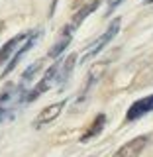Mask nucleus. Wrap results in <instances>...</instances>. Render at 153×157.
<instances>
[{"label": "nucleus", "mask_w": 153, "mask_h": 157, "mask_svg": "<svg viewBox=\"0 0 153 157\" xmlns=\"http://www.w3.org/2000/svg\"><path fill=\"white\" fill-rule=\"evenodd\" d=\"M118 32H120V18H116L114 22H112L110 26H108V29H106V32H104V33L100 36V39H96V41H94V43H92L90 47L86 49V53L82 55L81 63H86V61H90L92 57H96L98 53H100L102 49H104V47L108 45V43H110L112 39L116 37V33H118Z\"/></svg>", "instance_id": "nucleus-1"}, {"label": "nucleus", "mask_w": 153, "mask_h": 157, "mask_svg": "<svg viewBox=\"0 0 153 157\" xmlns=\"http://www.w3.org/2000/svg\"><path fill=\"white\" fill-rule=\"evenodd\" d=\"M39 37H41V29H37V32H33V33H28V37L24 39V45L20 47V49H16V51H14V55L10 57V61L6 63V67H4V71H2V78H4V77H8L10 73H12L14 69L18 67V63L22 61L24 55H26L29 49H32V47L37 43V39H39Z\"/></svg>", "instance_id": "nucleus-2"}, {"label": "nucleus", "mask_w": 153, "mask_h": 157, "mask_svg": "<svg viewBox=\"0 0 153 157\" xmlns=\"http://www.w3.org/2000/svg\"><path fill=\"white\" fill-rule=\"evenodd\" d=\"M57 71H59L57 65L49 67L47 71H45V75L41 77V81L36 85V88H32L29 92H26V96H24V102H33L37 96H41L43 92H47L49 88H51V82L55 81V77H57Z\"/></svg>", "instance_id": "nucleus-3"}, {"label": "nucleus", "mask_w": 153, "mask_h": 157, "mask_svg": "<svg viewBox=\"0 0 153 157\" xmlns=\"http://www.w3.org/2000/svg\"><path fill=\"white\" fill-rule=\"evenodd\" d=\"M149 112H153V94L145 96V98H140V100H136L134 104L128 108L126 118H128L130 122H134V120H140L141 116L149 114Z\"/></svg>", "instance_id": "nucleus-4"}, {"label": "nucleus", "mask_w": 153, "mask_h": 157, "mask_svg": "<svg viewBox=\"0 0 153 157\" xmlns=\"http://www.w3.org/2000/svg\"><path fill=\"white\" fill-rule=\"evenodd\" d=\"M149 144V137L147 136H140L136 137V140L128 141L126 145H122L120 149L116 151L114 157H140V153L143 151V147Z\"/></svg>", "instance_id": "nucleus-5"}, {"label": "nucleus", "mask_w": 153, "mask_h": 157, "mask_svg": "<svg viewBox=\"0 0 153 157\" xmlns=\"http://www.w3.org/2000/svg\"><path fill=\"white\" fill-rule=\"evenodd\" d=\"M65 104H67V102H65V100H61V102H55V104H51V106L43 108V110L37 114L36 122H33L36 130H39V128H43L45 124H49L51 120H55V118H57L59 114H61V110H63V106H65Z\"/></svg>", "instance_id": "nucleus-6"}, {"label": "nucleus", "mask_w": 153, "mask_h": 157, "mask_svg": "<svg viewBox=\"0 0 153 157\" xmlns=\"http://www.w3.org/2000/svg\"><path fill=\"white\" fill-rule=\"evenodd\" d=\"M28 37V33H18V36H14L10 41H6L2 45V49H0V67L4 65V63L10 61V57L14 55V51H16V47L20 45V43H24V39Z\"/></svg>", "instance_id": "nucleus-7"}, {"label": "nucleus", "mask_w": 153, "mask_h": 157, "mask_svg": "<svg viewBox=\"0 0 153 157\" xmlns=\"http://www.w3.org/2000/svg\"><path fill=\"white\" fill-rule=\"evenodd\" d=\"M71 39H73V29L67 26L65 29H63V33H61V37H59V41H57L51 49H49V57H51V59H57V57L67 49V45L71 43Z\"/></svg>", "instance_id": "nucleus-8"}, {"label": "nucleus", "mask_w": 153, "mask_h": 157, "mask_svg": "<svg viewBox=\"0 0 153 157\" xmlns=\"http://www.w3.org/2000/svg\"><path fill=\"white\" fill-rule=\"evenodd\" d=\"M98 6H100V0H92V2H90V4H86L85 8H81V10H78V12L75 14V16H73L71 24H69V28H71L73 32H75V29H77L78 26H81V24L85 22V20H86L88 14H92V12H94V10H96Z\"/></svg>", "instance_id": "nucleus-9"}, {"label": "nucleus", "mask_w": 153, "mask_h": 157, "mask_svg": "<svg viewBox=\"0 0 153 157\" xmlns=\"http://www.w3.org/2000/svg\"><path fill=\"white\" fill-rule=\"evenodd\" d=\"M75 61H77V55L73 53V55H69L67 57V61L63 63V67L57 71V82H59V88H63L65 86V82L69 81V77H71V73H73V67H75Z\"/></svg>", "instance_id": "nucleus-10"}, {"label": "nucleus", "mask_w": 153, "mask_h": 157, "mask_svg": "<svg viewBox=\"0 0 153 157\" xmlns=\"http://www.w3.org/2000/svg\"><path fill=\"white\" fill-rule=\"evenodd\" d=\"M104 124H106V116H104V114H98V116L94 118V122H92V124L88 126V130L81 136V141H88L90 137L98 136L102 130H104Z\"/></svg>", "instance_id": "nucleus-11"}, {"label": "nucleus", "mask_w": 153, "mask_h": 157, "mask_svg": "<svg viewBox=\"0 0 153 157\" xmlns=\"http://www.w3.org/2000/svg\"><path fill=\"white\" fill-rule=\"evenodd\" d=\"M41 69V61H36V63H32L26 71H24V75H22V85H28L29 81H32L33 77H36V73Z\"/></svg>", "instance_id": "nucleus-12"}, {"label": "nucleus", "mask_w": 153, "mask_h": 157, "mask_svg": "<svg viewBox=\"0 0 153 157\" xmlns=\"http://www.w3.org/2000/svg\"><path fill=\"white\" fill-rule=\"evenodd\" d=\"M55 4H57V0H53L51 8H49V16H53V14H55Z\"/></svg>", "instance_id": "nucleus-13"}, {"label": "nucleus", "mask_w": 153, "mask_h": 157, "mask_svg": "<svg viewBox=\"0 0 153 157\" xmlns=\"http://www.w3.org/2000/svg\"><path fill=\"white\" fill-rule=\"evenodd\" d=\"M145 2H147V4H149V2H153V0H145Z\"/></svg>", "instance_id": "nucleus-14"}, {"label": "nucleus", "mask_w": 153, "mask_h": 157, "mask_svg": "<svg viewBox=\"0 0 153 157\" xmlns=\"http://www.w3.org/2000/svg\"><path fill=\"white\" fill-rule=\"evenodd\" d=\"M110 2H112V0H110Z\"/></svg>", "instance_id": "nucleus-15"}]
</instances>
